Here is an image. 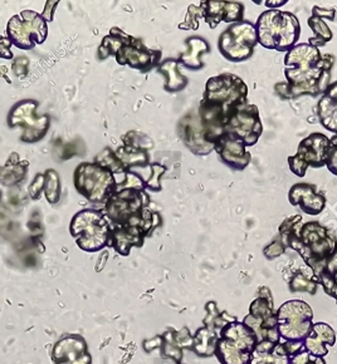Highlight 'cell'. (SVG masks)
<instances>
[{
	"instance_id": "cell-2",
	"label": "cell",
	"mask_w": 337,
	"mask_h": 364,
	"mask_svg": "<svg viewBox=\"0 0 337 364\" xmlns=\"http://www.w3.org/2000/svg\"><path fill=\"white\" fill-rule=\"evenodd\" d=\"M254 26L258 44L277 52H289L301 36L300 21L289 11L269 9L259 16Z\"/></svg>"
},
{
	"instance_id": "cell-1",
	"label": "cell",
	"mask_w": 337,
	"mask_h": 364,
	"mask_svg": "<svg viewBox=\"0 0 337 364\" xmlns=\"http://www.w3.org/2000/svg\"><path fill=\"white\" fill-rule=\"evenodd\" d=\"M333 62V55H323L320 49L311 44H296L284 57L287 83L279 85L276 90H284L287 97L323 95L330 86Z\"/></svg>"
},
{
	"instance_id": "cell-19",
	"label": "cell",
	"mask_w": 337,
	"mask_h": 364,
	"mask_svg": "<svg viewBox=\"0 0 337 364\" xmlns=\"http://www.w3.org/2000/svg\"><path fill=\"white\" fill-rule=\"evenodd\" d=\"M86 353H88L86 339L77 334H70L61 338L58 342L54 344L52 358L54 363L73 362Z\"/></svg>"
},
{
	"instance_id": "cell-11",
	"label": "cell",
	"mask_w": 337,
	"mask_h": 364,
	"mask_svg": "<svg viewBox=\"0 0 337 364\" xmlns=\"http://www.w3.org/2000/svg\"><path fill=\"white\" fill-rule=\"evenodd\" d=\"M199 8L204 21L208 23L212 29H215L222 22L228 24L242 22L244 16V6L238 1L208 0L202 1Z\"/></svg>"
},
{
	"instance_id": "cell-16",
	"label": "cell",
	"mask_w": 337,
	"mask_h": 364,
	"mask_svg": "<svg viewBox=\"0 0 337 364\" xmlns=\"http://www.w3.org/2000/svg\"><path fill=\"white\" fill-rule=\"evenodd\" d=\"M330 150V139L326 134H315L302 139L297 149V155L305 161L309 167L321 168L327 164Z\"/></svg>"
},
{
	"instance_id": "cell-9",
	"label": "cell",
	"mask_w": 337,
	"mask_h": 364,
	"mask_svg": "<svg viewBox=\"0 0 337 364\" xmlns=\"http://www.w3.org/2000/svg\"><path fill=\"white\" fill-rule=\"evenodd\" d=\"M71 232L75 236L81 249L86 252H97L110 244V226L101 214L85 211L72 221Z\"/></svg>"
},
{
	"instance_id": "cell-13",
	"label": "cell",
	"mask_w": 337,
	"mask_h": 364,
	"mask_svg": "<svg viewBox=\"0 0 337 364\" xmlns=\"http://www.w3.org/2000/svg\"><path fill=\"white\" fill-rule=\"evenodd\" d=\"M179 129H180V137L184 141V144L193 152L194 155L207 156L212 151H214V145L209 144L205 139V134H204L198 114L187 113V116L180 121Z\"/></svg>"
},
{
	"instance_id": "cell-24",
	"label": "cell",
	"mask_w": 337,
	"mask_h": 364,
	"mask_svg": "<svg viewBox=\"0 0 337 364\" xmlns=\"http://www.w3.org/2000/svg\"><path fill=\"white\" fill-rule=\"evenodd\" d=\"M309 26H310L311 31L315 34V37L310 38L309 44L311 46L320 49V47H325L331 41L332 31L320 16L312 14L309 19Z\"/></svg>"
},
{
	"instance_id": "cell-22",
	"label": "cell",
	"mask_w": 337,
	"mask_h": 364,
	"mask_svg": "<svg viewBox=\"0 0 337 364\" xmlns=\"http://www.w3.org/2000/svg\"><path fill=\"white\" fill-rule=\"evenodd\" d=\"M187 52L180 55L179 62L187 70H198L203 68L202 57L210 52L208 42L204 38L192 37L187 39Z\"/></svg>"
},
{
	"instance_id": "cell-18",
	"label": "cell",
	"mask_w": 337,
	"mask_h": 364,
	"mask_svg": "<svg viewBox=\"0 0 337 364\" xmlns=\"http://www.w3.org/2000/svg\"><path fill=\"white\" fill-rule=\"evenodd\" d=\"M304 344L309 353L325 358V355L328 354V348L336 344V333L326 323L318 321L312 326Z\"/></svg>"
},
{
	"instance_id": "cell-14",
	"label": "cell",
	"mask_w": 337,
	"mask_h": 364,
	"mask_svg": "<svg viewBox=\"0 0 337 364\" xmlns=\"http://www.w3.org/2000/svg\"><path fill=\"white\" fill-rule=\"evenodd\" d=\"M289 204L300 206L301 210L307 215L321 214L326 206V198L323 193L317 191V186L312 183H294L289 188Z\"/></svg>"
},
{
	"instance_id": "cell-17",
	"label": "cell",
	"mask_w": 337,
	"mask_h": 364,
	"mask_svg": "<svg viewBox=\"0 0 337 364\" xmlns=\"http://www.w3.org/2000/svg\"><path fill=\"white\" fill-rule=\"evenodd\" d=\"M193 336L187 327L180 331L169 329L161 336L160 352L162 358L172 359L174 362L182 363L184 349H192Z\"/></svg>"
},
{
	"instance_id": "cell-23",
	"label": "cell",
	"mask_w": 337,
	"mask_h": 364,
	"mask_svg": "<svg viewBox=\"0 0 337 364\" xmlns=\"http://www.w3.org/2000/svg\"><path fill=\"white\" fill-rule=\"evenodd\" d=\"M177 63L179 62L175 59H169L159 68L161 73L165 75V90L170 93L182 91L189 83L187 77L180 73V70L177 68Z\"/></svg>"
},
{
	"instance_id": "cell-30",
	"label": "cell",
	"mask_w": 337,
	"mask_h": 364,
	"mask_svg": "<svg viewBox=\"0 0 337 364\" xmlns=\"http://www.w3.org/2000/svg\"><path fill=\"white\" fill-rule=\"evenodd\" d=\"M312 14L320 16L322 19H330V21H333V19H335V14H336V11H335L333 8H320V6H316L312 8Z\"/></svg>"
},
{
	"instance_id": "cell-3",
	"label": "cell",
	"mask_w": 337,
	"mask_h": 364,
	"mask_svg": "<svg viewBox=\"0 0 337 364\" xmlns=\"http://www.w3.org/2000/svg\"><path fill=\"white\" fill-rule=\"evenodd\" d=\"M258 339L243 321H233L220 333L215 357L220 364H249Z\"/></svg>"
},
{
	"instance_id": "cell-7",
	"label": "cell",
	"mask_w": 337,
	"mask_h": 364,
	"mask_svg": "<svg viewBox=\"0 0 337 364\" xmlns=\"http://www.w3.org/2000/svg\"><path fill=\"white\" fill-rule=\"evenodd\" d=\"M313 311L304 300H289L277 311L279 337L289 342L305 341L313 326Z\"/></svg>"
},
{
	"instance_id": "cell-5",
	"label": "cell",
	"mask_w": 337,
	"mask_h": 364,
	"mask_svg": "<svg viewBox=\"0 0 337 364\" xmlns=\"http://www.w3.org/2000/svg\"><path fill=\"white\" fill-rule=\"evenodd\" d=\"M257 44V29L248 21L230 24L218 39L220 54L234 63L251 58Z\"/></svg>"
},
{
	"instance_id": "cell-27",
	"label": "cell",
	"mask_w": 337,
	"mask_h": 364,
	"mask_svg": "<svg viewBox=\"0 0 337 364\" xmlns=\"http://www.w3.org/2000/svg\"><path fill=\"white\" fill-rule=\"evenodd\" d=\"M289 364H326V360L321 358V357L312 355L305 349V350H302L300 353L294 355L291 358V363Z\"/></svg>"
},
{
	"instance_id": "cell-31",
	"label": "cell",
	"mask_w": 337,
	"mask_h": 364,
	"mask_svg": "<svg viewBox=\"0 0 337 364\" xmlns=\"http://www.w3.org/2000/svg\"><path fill=\"white\" fill-rule=\"evenodd\" d=\"M326 270L331 274L332 278L337 280V249L336 252H333L331 257L327 260Z\"/></svg>"
},
{
	"instance_id": "cell-34",
	"label": "cell",
	"mask_w": 337,
	"mask_h": 364,
	"mask_svg": "<svg viewBox=\"0 0 337 364\" xmlns=\"http://www.w3.org/2000/svg\"><path fill=\"white\" fill-rule=\"evenodd\" d=\"M267 4L266 6L268 8H272V9H276V8H279V6H282L287 3V0H282V1H266Z\"/></svg>"
},
{
	"instance_id": "cell-4",
	"label": "cell",
	"mask_w": 337,
	"mask_h": 364,
	"mask_svg": "<svg viewBox=\"0 0 337 364\" xmlns=\"http://www.w3.org/2000/svg\"><path fill=\"white\" fill-rule=\"evenodd\" d=\"M243 323L254 332L258 343L282 341L279 337L277 311H274L272 293L267 287L258 289V296L252 301L249 313Z\"/></svg>"
},
{
	"instance_id": "cell-25",
	"label": "cell",
	"mask_w": 337,
	"mask_h": 364,
	"mask_svg": "<svg viewBox=\"0 0 337 364\" xmlns=\"http://www.w3.org/2000/svg\"><path fill=\"white\" fill-rule=\"evenodd\" d=\"M318 285H320V283L316 279L313 273L307 274L300 270V272H297V273L292 275V278L289 280V288L292 293L305 291L309 294L315 295Z\"/></svg>"
},
{
	"instance_id": "cell-29",
	"label": "cell",
	"mask_w": 337,
	"mask_h": 364,
	"mask_svg": "<svg viewBox=\"0 0 337 364\" xmlns=\"http://www.w3.org/2000/svg\"><path fill=\"white\" fill-rule=\"evenodd\" d=\"M326 166L332 175L337 176V134L330 139V150Z\"/></svg>"
},
{
	"instance_id": "cell-21",
	"label": "cell",
	"mask_w": 337,
	"mask_h": 364,
	"mask_svg": "<svg viewBox=\"0 0 337 364\" xmlns=\"http://www.w3.org/2000/svg\"><path fill=\"white\" fill-rule=\"evenodd\" d=\"M291 358L284 343L261 342L252 354L249 364H289Z\"/></svg>"
},
{
	"instance_id": "cell-6",
	"label": "cell",
	"mask_w": 337,
	"mask_h": 364,
	"mask_svg": "<svg viewBox=\"0 0 337 364\" xmlns=\"http://www.w3.org/2000/svg\"><path fill=\"white\" fill-rule=\"evenodd\" d=\"M203 98L220 106L228 116L237 107L248 103V87L238 75L223 73L207 80Z\"/></svg>"
},
{
	"instance_id": "cell-8",
	"label": "cell",
	"mask_w": 337,
	"mask_h": 364,
	"mask_svg": "<svg viewBox=\"0 0 337 364\" xmlns=\"http://www.w3.org/2000/svg\"><path fill=\"white\" fill-rule=\"evenodd\" d=\"M207 316L204 318L203 327L199 328L193 336L192 350L198 357L208 358L213 357L217 349V343L219 341L220 333L233 321H237L236 316H230L227 311H219L215 301H208L205 304Z\"/></svg>"
},
{
	"instance_id": "cell-32",
	"label": "cell",
	"mask_w": 337,
	"mask_h": 364,
	"mask_svg": "<svg viewBox=\"0 0 337 364\" xmlns=\"http://www.w3.org/2000/svg\"><path fill=\"white\" fill-rule=\"evenodd\" d=\"M161 347V336L152 338L150 341H146L144 343V348L146 352H152L154 349H160Z\"/></svg>"
},
{
	"instance_id": "cell-35",
	"label": "cell",
	"mask_w": 337,
	"mask_h": 364,
	"mask_svg": "<svg viewBox=\"0 0 337 364\" xmlns=\"http://www.w3.org/2000/svg\"><path fill=\"white\" fill-rule=\"evenodd\" d=\"M162 364H182V363H177V362H174V360H172V359H165V362Z\"/></svg>"
},
{
	"instance_id": "cell-10",
	"label": "cell",
	"mask_w": 337,
	"mask_h": 364,
	"mask_svg": "<svg viewBox=\"0 0 337 364\" xmlns=\"http://www.w3.org/2000/svg\"><path fill=\"white\" fill-rule=\"evenodd\" d=\"M263 126L257 106L248 102L228 114L225 134L246 147L256 145L262 136Z\"/></svg>"
},
{
	"instance_id": "cell-26",
	"label": "cell",
	"mask_w": 337,
	"mask_h": 364,
	"mask_svg": "<svg viewBox=\"0 0 337 364\" xmlns=\"http://www.w3.org/2000/svg\"><path fill=\"white\" fill-rule=\"evenodd\" d=\"M286 250H287V247H286V245H284L282 240H281V237L277 236L276 239H273L271 244H268L267 247H264L263 254H264V257L269 259V260H273V259H276V257L284 255Z\"/></svg>"
},
{
	"instance_id": "cell-12",
	"label": "cell",
	"mask_w": 337,
	"mask_h": 364,
	"mask_svg": "<svg viewBox=\"0 0 337 364\" xmlns=\"http://www.w3.org/2000/svg\"><path fill=\"white\" fill-rule=\"evenodd\" d=\"M198 116L200 124L205 134V139L209 144L214 145L215 142L225 134V124L228 116L224 109L207 100H202L199 105Z\"/></svg>"
},
{
	"instance_id": "cell-20",
	"label": "cell",
	"mask_w": 337,
	"mask_h": 364,
	"mask_svg": "<svg viewBox=\"0 0 337 364\" xmlns=\"http://www.w3.org/2000/svg\"><path fill=\"white\" fill-rule=\"evenodd\" d=\"M320 124L330 132L337 134V82L327 87L317 106Z\"/></svg>"
},
{
	"instance_id": "cell-33",
	"label": "cell",
	"mask_w": 337,
	"mask_h": 364,
	"mask_svg": "<svg viewBox=\"0 0 337 364\" xmlns=\"http://www.w3.org/2000/svg\"><path fill=\"white\" fill-rule=\"evenodd\" d=\"M56 364H92V357L90 352H88V353L82 355V357H80L78 359H76L73 362H62V363Z\"/></svg>"
},
{
	"instance_id": "cell-15",
	"label": "cell",
	"mask_w": 337,
	"mask_h": 364,
	"mask_svg": "<svg viewBox=\"0 0 337 364\" xmlns=\"http://www.w3.org/2000/svg\"><path fill=\"white\" fill-rule=\"evenodd\" d=\"M214 151L225 166L237 171H243L251 164L252 156L246 146L224 134L214 144Z\"/></svg>"
},
{
	"instance_id": "cell-28",
	"label": "cell",
	"mask_w": 337,
	"mask_h": 364,
	"mask_svg": "<svg viewBox=\"0 0 337 364\" xmlns=\"http://www.w3.org/2000/svg\"><path fill=\"white\" fill-rule=\"evenodd\" d=\"M289 170L294 172L296 176L299 177H305L306 172L309 170V165L297 154L294 156H289Z\"/></svg>"
}]
</instances>
